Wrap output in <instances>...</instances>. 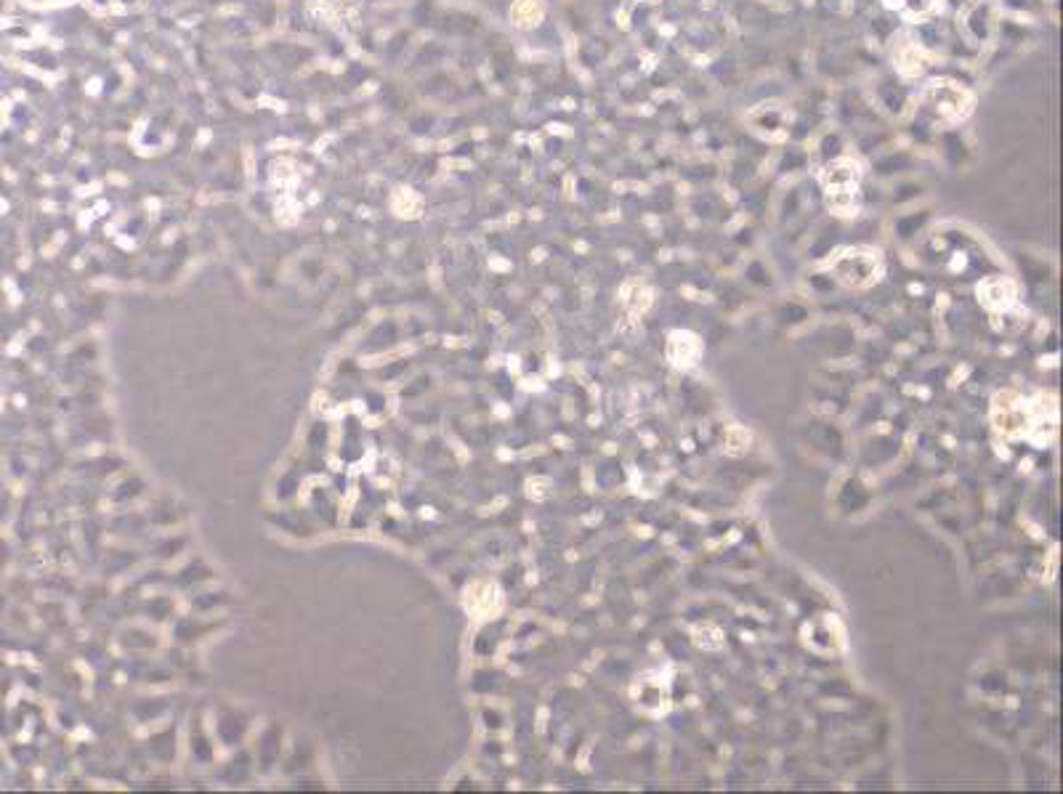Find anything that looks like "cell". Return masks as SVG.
<instances>
[{"mask_svg":"<svg viewBox=\"0 0 1063 794\" xmlns=\"http://www.w3.org/2000/svg\"><path fill=\"white\" fill-rule=\"evenodd\" d=\"M896 67H899V72H904V75H920V72L925 70V54L915 43L904 40V43H899V48H896Z\"/></svg>","mask_w":1063,"mask_h":794,"instance_id":"obj_12","label":"cell"},{"mask_svg":"<svg viewBox=\"0 0 1063 794\" xmlns=\"http://www.w3.org/2000/svg\"><path fill=\"white\" fill-rule=\"evenodd\" d=\"M923 104L931 109L944 123H960L973 112V96L965 91L963 85L949 83V80H936L925 88Z\"/></svg>","mask_w":1063,"mask_h":794,"instance_id":"obj_4","label":"cell"},{"mask_svg":"<svg viewBox=\"0 0 1063 794\" xmlns=\"http://www.w3.org/2000/svg\"><path fill=\"white\" fill-rule=\"evenodd\" d=\"M545 16V0H513L511 6V22L513 27L519 30H532L537 24L543 22Z\"/></svg>","mask_w":1063,"mask_h":794,"instance_id":"obj_11","label":"cell"},{"mask_svg":"<svg viewBox=\"0 0 1063 794\" xmlns=\"http://www.w3.org/2000/svg\"><path fill=\"white\" fill-rule=\"evenodd\" d=\"M976 295L981 306L989 311H1010L1018 301V285L1010 277H984L976 285Z\"/></svg>","mask_w":1063,"mask_h":794,"instance_id":"obj_7","label":"cell"},{"mask_svg":"<svg viewBox=\"0 0 1063 794\" xmlns=\"http://www.w3.org/2000/svg\"><path fill=\"white\" fill-rule=\"evenodd\" d=\"M830 271L835 274L843 287H851V290H867V287L877 285L880 277H883L885 263L883 255L872 250V247H851V250H843L832 258Z\"/></svg>","mask_w":1063,"mask_h":794,"instance_id":"obj_2","label":"cell"},{"mask_svg":"<svg viewBox=\"0 0 1063 794\" xmlns=\"http://www.w3.org/2000/svg\"><path fill=\"white\" fill-rule=\"evenodd\" d=\"M665 354H668V362L673 364V367H678V370H689V367L697 364L699 356H702V340H699L697 335L689 330L670 332Z\"/></svg>","mask_w":1063,"mask_h":794,"instance_id":"obj_8","label":"cell"},{"mask_svg":"<svg viewBox=\"0 0 1063 794\" xmlns=\"http://www.w3.org/2000/svg\"><path fill=\"white\" fill-rule=\"evenodd\" d=\"M622 309L628 311V317H641L654 301L652 287L646 285L644 279H628L620 290Z\"/></svg>","mask_w":1063,"mask_h":794,"instance_id":"obj_10","label":"cell"},{"mask_svg":"<svg viewBox=\"0 0 1063 794\" xmlns=\"http://www.w3.org/2000/svg\"><path fill=\"white\" fill-rule=\"evenodd\" d=\"M989 420H992V428L997 436L1008 441L1024 439L1029 441V433H1032V407H1029V399L1016 391H1000V394L992 396V407H989Z\"/></svg>","mask_w":1063,"mask_h":794,"instance_id":"obj_3","label":"cell"},{"mask_svg":"<svg viewBox=\"0 0 1063 794\" xmlns=\"http://www.w3.org/2000/svg\"><path fill=\"white\" fill-rule=\"evenodd\" d=\"M630 694H633L636 707H641L644 712H652V715H662V712H668L670 707V683L665 680V675L657 670L644 672V675L633 683Z\"/></svg>","mask_w":1063,"mask_h":794,"instance_id":"obj_5","label":"cell"},{"mask_svg":"<svg viewBox=\"0 0 1063 794\" xmlns=\"http://www.w3.org/2000/svg\"><path fill=\"white\" fill-rule=\"evenodd\" d=\"M694 643L702 648L715 651V648L723 646V633L715 625H699V627H694Z\"/></svg>","mask_w":1063,"mask_h":794,"instance_id":"obj_13","label":"cell"},{"mask_svg":"<svg viewBox=\"0 0 1063 794\" xmlns=\"http://www.w3.org/2000/svg\"><path fill=\"white\" fill-rule=\"evenodd\" d=\"M859 181H862V170L854 160H835L822 170L824 200L835 216H854L859 208Z\"/></svg>","mask_w":1063,"mask_h":794,"instance_id":"obj_1","label":"cell"},{"mask_svg":"<svg viewBox=\"0 0 1063 794\" xmlns=\"http://www.w3.org/2000/svg\"><path fill=\"white\" fill-rule=\"evenodd\" d=\"M466 609L476 619H492L503 609V595L492 582H476L466 590Z\"/></svg>","mask_w":1063,"mask_h":794,"instance_id":"obj_9","label":"cell"},{"mask_svg":"<svg viewBox=\"0 0 1063 794\" xmlns=\"http://www.w3.org/2000/svg\"><path fill=\"white\" fill-rule=\"evenodd\" d=\"M1032 407V433L1029 441L1037 447H1045L1056 439L1058 433V399L1053 394H1037L1029 399Z\"/></svg>","mask_w":1063,"mask_h":794,"instance_id":"obj_6","label":"cell"}]
</instances>
